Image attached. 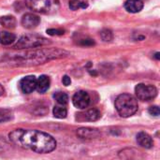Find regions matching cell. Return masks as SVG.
Returning <instances> with one entry per match:
<instances>
[{
	"label": "cell",
	"mask_w": 160,
	"mask_h": 160,
	"mask_svg": "<svg viewBox=\"0 0 160 160\" xmlns=\"http://www.w3.org/2000/svg\"><path fill=\"white\" fill-rule=\"evenodd\" d=\"M62 82H63L64 85H66V86H68V85L71 83V80H70V78H69L68 75H66V76H64V77H63Z\"/></svg>",
	"instance_id": "23"
},
{
	"label": "cell",
	"mask_w": 160,
	"mask_h": 160,
	"mask_svg": "<svg viewBox=\"0 0 160 160\" xmlns=\"http://www.w3.org/2000/svg\"><path fill=\"white\" fill-rule=\"evenodd\" d=\"M72 102L76 108L80 110H83L87 108L88 105L90 104V96L85 91H79L73 96Z\"/></svg>",
	"instance_id": "6"
},
{
	"label": "cell",
	"mask_w": 160,
	"mask_h": 160,
	"mask_svg": "<svg viewBox=\"0 0 160 160\" xmlns=\"http://www.w3.org/2000/svg\"><path fill=\"white\" fill-rule=\"evenodd\" d=\"M50 87V79L46 75H41L38 79H37V86L36 89L38 93H45Z\"/></svg>",
	"instance_id": "12"
},
{
	"label": "cell",
	"mask_w": 160,
	"mask_h": 160,
	"mask_svg": "<svg viewBox=\"0 0 160 160\" xmlns=\"http://www.w3.org/2000/svg\"><path fill=\"white\" fill-rule=\"evenodd\" d=\"M135 93L140 100L149 101L157 97L158 89L154 85H146L143 83H140L135 87Z\"/></svg>",
	"instance_id": "5"
},
{
	"label": "cell",
	"mask_w": 160,
	"mask_h": 160,
	"mask_svg": "<svg viewBox=\"0 0 160 160\" xmlns=\"http://www.w3.org/2000/svg\"><path fill=\"white\" fill-rule=\"evenodd\" d=\"M149 113L153 116H158L160 114L159 108L158 106H152L149 108Z\"/></svg>",
	"instance_id": "22"
},
{
	"label": "cell",
	"mask_w": 160,
	"mask_h": 160,
	"mask_svg": "<svg viewBox=\"0 0 160 160\" xmlns=\"http://www.w3.org/2000/svg\"><path fill=\"white\" fill-rule=\"evenodd\" d=\"M39 22H40V18L35 14H32V13L24 14L22 18V26L25 28H28V29H32V28L37 27Z\"/></svg>",
	"instance_id": "8"
},
{
	"label": "cell",
	"mask_w": 160,
	"mask_h": 160,
	"mask_svg": "<svg viewBox=\"0 0 160 160\" xmlns=\"http://www.w3.org/2000/svg\"><path fill=\"white\" fill-rule=\"evenodd\" d=\"M26 6L37 12L43 14H52L59 9L58 0H25Z\"/></svg>",
	"instance_id": "3"
},
{
	"label": "cell",
	"mask_w": 160,
	"mask_h": 160,
	"mask_svg": "<svg viewBox=\"0 0 160 160\" xmlns=\"http://www.w3.org/2000/svg\"><path fill=\"white\" fill-rule=\"evenodd\" d=\"M9 115H10V112L8 111L0 110V122L8 120L9 118Z\"/></svg>",
	"instance_id": "21"
},
{
	"label": "cell",
	"mask_w": 160,
	"mask_h": 160,
	"mask_svg": "<svg viewBox=\"0 0 160 160\" xmlns=\"http://www.w3.org/2000/svg\"><path fill=\"white\" fill-rule=\"evenodd\" d=\"M65 31L63 29H48L47 34L51 36H58V35H64Z\"/></svg>",
	"instance_id": "20"
},
{
	"label": "cell",
	"mask_w": 160,
	"mask_h": 160,
	"mask_svg": "<svg viewBox=\"0 0 160 160\" xmlns=\"http://www.w3.org/2000/svg\"><path fill=\"white\" fill-rule=\"evenodd\" d=\"M125 8L128 12L137 13L142 9L143 2L142 0H127L125 3Z\"/></svg>",
	"instance_id": "11"
},
{
	"label": "cell",
	"mask_w": 160,
	"mask_h": 160,
	"mask_svg": "<svg viewBox=\"0 0 160 160\" xmlns=\"http://www.w3.org/2000/svg\"><path fill=\"white\" fill-rule=\"evenodd\" d=\"M4 92H5V90H4V88H3V86L0 84V97L4 94Z\"/></svg>",
	"instance_id": "25"
},
{
	"label": "cell",
	"mask_w": 160,
	"mask_h": 160,
	"mask_svg": "<svg viewBox=\"0 0 160 160\" xmlns=\"http://www.w3.org/2000/svg\"><path fill=\"white\" fill-rule=\"evenodd\" d=\"M67 114H68V111H67V109L65 108L64 105L59 104V105L54 106V108H53V115L56 118H59V119L66 118Z\"/></svg>",
	"instance_id": "16"
},
{
	"label": "cell",
	"mask_w": 160,
	"mask_h": 160,
	"mask_svg": "<svg viewBox=\"0 0 160 160\" xmlns=\"http://www.w3.org/2000/svg\"><path fill=\"white\" fill-rule=\"evenodd\" d=\"M53 98L57 101L58 104L66 105L68 101V96L64 92H56L53 95Z\"/></svg>",
	"instance_id": "18"
},
{
	"label": "cell",
	"mask_w": 160,
	"mask_h": 160,
	"mask_svg": "<svg viewBox=\"0 0 160 160\" xmlns=\"http://www.w3.org/2000/svg\"><path fill=\"white\" fill-rule=\"evenodd\" d=\"M115 108L120 116L130 117L138 111V101L129 94H122L115 100Z\"/></svg>",
	"instance_id": "2"
},
{
	"label": "cell",
	"mask_w": 160,
	"mask_h": 160,
	"mask_svg": "<svg viewBox=\"0 0 160 160\" xmlns=\"http://www.w3.org/2000/svg\"><path fill=\"white\" fill-rule=\"evenodd\" d=\"M100 36H101V38H102L104 41H111V40L112 39V38H113L112 31H110V30H108V29L103 30V31L100 33Z\"/></svg>",
	"instance_id": "19"
},
{
	"label": "cell",
	"mask_w": 160,
	"mask_h": 160,
	"mask_svg": "<svg viewBox=\"0 0 160 160\" xmlns=\"http://www.w3.org/2000/svg\"><path fill=\"white\" fill-rule=\"evenodd\" d=\"M100 118V112L97 109H90L82 113L78 114L77 120L80 121H97Z\"/></svg>",
	"instance_id": "9"
},
{
	"label": "cell",
	"mask_w": 160,
	"mask_h": 160,
	"mask_svg": "<svg viewBox=\"0 0 160 160\" xmlns=\"http://www.w3.org/2000/svg\"><path fill=\"white\" fill-rule=\"evenodd\" d=\"M137 142L139 143L140 146L146 148V149H150L154 145L152 137L145 132H140L137 135Z\"/></svg>",
	"instance_id": "10"
},
{
	"label": "cell",
	"mask_w": 160,
	"mask_h": 160,
	"mask_svg": "<svg viewBox=\"0 0 160 160\" xmlns=\"http://www.w3.org/2000/svg\"><path fill=\"white\" fill-rule=\"evenodd\" d=\"M81 44H82V45H85V46H87V45H94V44H95V42H94V40H93V39H83V40H82Z\"/></svg>",
	"instance_id": "24"
},
{
	"label": "cell",
	"mask_w": 160,
	"mask_h": 160,
	"mask_svg": "<svg viewBox=\"0 0 160 160\" xmlns=\"http://www.w3.org/2000/svg\"><path fill=\"white\" fill-rule=\"evenodd\" d=\"M158 55H159V53H158V52H157V53H156V57H157L158 59H159V56H158Z\"/></svg>",
	"instance_id": "26"
},
{
	"label": "cell",
	"mask_w": 160,
	"mask_h": 160,
	"mask_svg": "<svg viewBox=\"0 0 160 160\" xmlns=\"http://www.w3.org/2000/svg\"><path fill=\"white\" fill-rule=\"evenodd\" d=\"M77 135L82 139H94L97 138L99 133L96 129L91 128H80L77 131Z\"/></svg>",
	"instance_id": "13"
},
{
	"label": "cell",
	"mask_w": 160,
	"mask_h": 160,
	"mask_svg": "<svg viewBox=\"0 0 160 160\" xmlns=\"http://www.w3.org/2000/svg\"><path fill=\"white\" fill-rule=\"evenodd\" d=\"M37 86V79L35 76H26L22 78L20 82V87L22 93L30 94L32 93Z\"/></svg>",
	"instance_id": "7"
},
{
	"label": "cell",
	"mask_w": 160,
	"mask_h": 160,
	"mask_svg": "<svg viewBox=\"0 0 160 160\" xmlns=\"http://www.w3.org/2000/svg\"><path fill=\"white\" fill-rule=\"evenodd\" d=\"M50 41L47 38L38 36H23L18 42L15 44V49H27V48H36L38 46H43L49 44Z\"/></svg>",
	"instance_id": "4"
},
{
	"label": "cell",
	"mask_w": 160,
	"mask_h": 160,
	"mask_svg": "<svg viewBox=\"0 0 160 160\" xmlns=\"http://www.w3.org/2000/svg\"><path fill=\"white\" fill-rule=\"evenodd\" d=\"M8 136L14 144L36 153H51L56 148L55 140L51 135L38 130L15 129Z\"/></svg>",
	"instance_id": "1"
},
{
	"label": "cell",
	"mask_w": 160,
	"mask_h": 160,
	"mask_svg": "<svg viewBox=\"0 0 160 160\" xmlns=\"http://www.w3.org/2000/svg\"><path fill=\"white\" fill-rule=\"evenodd\" d=\"M16 39V36L8 31H1L0 32V43L3 45H9L12 44Z\"/></svg>",
	"instance_id": "14"
},
{
	"label": "cell",
	"mask_w": 160,
	"mask_h": 160,
	"mask_svg": "<svg viewBox=\"0 0 160 160\" xmlns=\"http://www.w3.org/2000/svg\"><path fill=\"white\" fill-rule=\"evenodd\" d=\"M88 7V3L86 0H70L69 8L72 10H77L80 8H86Z\"/></svg>",
	"instance_id": "17"
},
{
	"label": "cell",
	"mask_w": 160,
	"mask_h": 160,
	"mask_svg": "<svg viewBox=\"0 0 160 160\" xmlns=\"http://www.w3.org/2000/svg\"><path fill=\"white\" fill-rule=\"evenodd\" d=\"M0 23L8 29H12L16 25V20L13 16H3L0 18Z\"/></svg>",
	"instance_id": "15"
}]
</instances>
